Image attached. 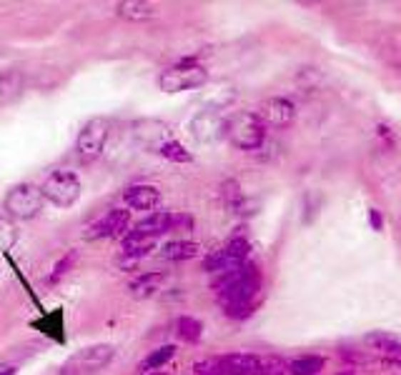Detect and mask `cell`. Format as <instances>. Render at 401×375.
Here are the masks:
<instances>
[{"instance_id":"6da1fadb","label":"cell","mask_w":401,"mask_h":375,"mask_svg":"<svg viewBox=\"0 0 401 375\" xmlns=\"http://www.w3.org/2000/svg\"><path fill=\"white\" fill-rule=\"evenodd\" d=\"M213 290L218 295L221 308H233V305L256 303V295L261 290V273L256 265L246 263L236 270L221 273L213 280Z\"/></svg>"},{"instance_id":"7a4b0ae2","label":"cell","mask_w":401,"mask_h":375,"mask_svg":"<svg viewBox=\"0 0 401 375\" xmlns=\"http://www.w3.org/2000/svg\"><path fill=\"white\" fill-rule=\"evenodd\" d=\"M223 135L228 138L233 148L238 150H258L266 143V125L258 118V113H231L223 125Z\"/></svg>"},{"instance_id":"3957f363","label":"cell","mask_w":401,"mask_h":375,"mask_svg":"<svg viewBox=\"0 0 401 375\" xmlns=\"http://www.w3.org/2000/svg\"><path fill=\"white\" fill-rule=\"evenodd\" d=\"M208 81V73L203 66L196 63V58H183L181 63H176L173 68L161 73L158 86L166 93H183V91H193L200 88Z\"/></svg>"},{"instance_id":"277c9868","label":"cell","mask_w":401,"mask_h":375,"mask_svg":"<svg viewBox=\"0 0 401 375\" xmlns=\"http://www.w3.org/2000/svg\"><path fill=\"white\" fill-rule=\"evenodd\" d=\"M81 178L71 170H53L41 185L43 198L51 200L58 208H71L81 198Z\"/></svg>"},{"instance_id":"5b68a950","label":"cell","mask_w":401,"mask_h":375,"mask_svg":"<svg viewBox=\"0 0 401 375\" xmlns=\"http://www.w3.org/2000/svg\"><path fill=\"white\" fill-rule=\"evenodd\" d=\"M108 120L106 118H93L83 125V130L78 133L76 140V155L81 158L83 163H93L103 155L106 140H108Z\"/></svg>"},{"instance_id":"8992f818","label":"cell","mask_w":401,"mask_h":375,"mask_svg":"<svg viewBox=\"0 0 401 375\" xmlns=\"http://www.w3.org/2000/svg\"><path fill=\"white\" fill-rule=\"evenodd\" d=\"M113 360V348L111 345H91L83 348L78 353H73L71 358L63 363L61 375H88L96 370L106 368Z\"/></svg>"},{"instance_id":"52a82bcc","label":"cell","mask_w":401,"mask_h":375,"mask_svg":"<svg viewBox=\"0 0 401 375\" xmlns=\"http://www.w3.org/2000/svg\"><path fill=\"white\" fill-rule=\"evenodd\" d=\"M248 250H251L248 240L233 238L231 243H226L223 248H218V250H213L211 255H206V260H203V270L221 275V273H228V270L241 268V265H246V260H248Z\"/></svg>"},{"instance_id":"ba28073f","label":"cell","mask_w":401,"mask_h":375,"mask_svg":"<svg viewBox=\"0 0 401 375\" xmlns=\"http://www.w3.org/2000/svg\"><path fill=\"white\" fill-rule=\"evenodd\" d=\"M43 200L46 198H43L41 188L31 185V183H21V185H16L11 193L6 195V210L11 215H16V218L28 220L41 213Z\"/></svg>"},{"instance_id":"9c48e42d","label":"cell","mask_w":401,"mask_h":375,"mask_svg":"<svg viewBox=\"0 0 401 375\" xmlns=\"http://www.w3.org/2000/svg\"><path fill=\"white\" fill-rule=\"evenodd\" d=\"M258 118L266 128H288L296 118V106L288 98H268L258 108Z\"/></svg>"},{"instance_id":"30bf717a","label":"cell","mask_w":401,"mask_h":375,"mask_svg":"<svg viewBox=\"0 0 401 375\" xmlns=\"http://www.w3.org/2000/svg\"><path fill=\"white\" fill-rule=\"evenodd\" d=\"M131 225V210H123V208H113L108 210V213L103 215L101 220H96V223L91 225V238H121V235H128L126 230H128Z\"/></svg>"},{"instance_id":"8fae6325","label":"cell","mask_w":401,"mask_h":375,"mask_svg":"<svg viewBox=\"0 0 401 375\" xmlns=\"http://www.w3.org/2000/svg\"><path fill=\"white\" fill-rule=\"evenodd\" d=\"M123 200L131 210H153L161 205V190L156 185H146V183H141V185L126 188Z\"/></svg>"},{"instance_id":"7c38bea8","label":"cell","mask_w":401,"mask_h":375,"mask_svg":"<svg viewBox=\"0 0 401 375\" xmlns=\"http://www.w3.org/2000/svg\"><path fill=\"white\" fill-rule=\"evenodd\" d=\"M223 375H261V358L251 353H228L221 355Z\"/></svg>"},{"instance_id":"4fadbf2b","label":"cell","mask_w":401,"mask_h":375,"mask_svg":"<svg viewBox=\"0 0 401 375\" xmlns=\"http://www.w3.org/2000/svg\"><path fill=\"white\" fill-rule=\"evenodd\" d=\"M223 125H226V118H221L213 111H203V113H198L193 120V135L198 138L200 143H211V140H216L218 135H223Z\"/></svg>"},{"instance_id":"5bb4252c","label":"cell","mask_w":401,"mask_h":375,"mask_svg":"<svg viewBox=\"0 0 401 375\" xmlns=\"http://www.w3.org/2000/svg\"><path fill=\"white\" fill-rule=\"evenodd\" d=\"M171 230H173V213H166V210H156L133 225V233L146 235V238H158Z\"/></svg>"},{"instance_id":"9a60e30c","label":"cell","mask_w":401,"mask_h":375,"mask_svg":"<svg viewBox=\"0 0 401 375\" xmlns=\"http://www.w3.org/2000/svg\"><path fill=\"white\" fill-rule=\"evenodd\" d=\"M156 245V238H146V235H138L131 230L123 240H121V253H123L126 260H138L143 255H148Z\"/></svg>"},{"instance_id":"2e32d148","label":"cell","mask_w":401,"mask_h":375,"mask_svg":"<svg viewBox=\"0 0 401 375\" xmlns=\"http://www.w3.org/2000/svg\"><path fill=\"white\" fill-rule=\"evenodd\" d=\"M366 345L376 353L396 355L401 353V335L389 333V330H374V333L366 335Z\"/></svg>"},{"instance_id":"e0dca14e","label":"cell","mask_w":401,"mask_h":375,"mask_svg":"<svg viewBox=\"0 0 401 375\" xmlns=\"http://www.w3.org/2000/svg\"><path fill=\"white\" fill-rule=\"evenodd\" d=\"M163 283H166V273H161V270H151V273L138 275V278L131 283V293H133L136 298H148V295H153L156 290H161Z\"/></svg>"},{"instance_id":"ac0fdd59","label":"cell","mask_w":401,"mask_h":375,"mask_svg":"<svg viewBox=\"0 0 401 375\" xmlns=\"http://www.w3.org/2000/svg\"><path fill=\"white\" fill-rule=\"evenodd\" d=\"M116 11H118L121 18H126V21H133V23L151 21V18L156 16V6H153V3H138V0L118 3V6H116Z\"/></svg>"},{"instance_id":"d6986e66","label":"cell","mask_w":401,"mask_h":375,"mask_svg":"<svg viewBox=\"0 0 401 375\" xmlns=\"http://www.w3.org/2000/svg\"><path fill=\"white\" fill-rule=\"evenodd\" d=\"M161 255L166 260H173V263H181V260H191L198 255V245L193 240H171L161 248Z\"/></svg>"},{"instance_id":"ffe728a7","label":"cell","mask_w":401,"mask_h":375,"mask_svg":"<svg viewBox=\"0 0 401 375\" xmlns=\"http://www.w3.org/2000/svg\"><path fill=\"white\" fill-rule=\"evenodd\" d=\"M324 365L326 360L321 355H301L288 363V375H319Z\"/></svg>"},{"instance_id":"44dd1931","label":"cell","mask_w":401,"mask_h":375,"mask_svg":"<svg viewBox=\"0 0 401 375\" xmlns=\"http://www.w3.org/2000/svg\"><path fill=\"white\" fill-rule=\"evenodd\" d=\"M176 355V345H161V348L151 350L148 355H146L143 360L138 363V370L141 373H151V370H161L166 363H168L171 358Z\"/></svg>"},{"instance_id":"7402d4cb","label":"cell","mask_w":401,"mask_h":375,"mask_svg":"<svg viewBox=\"0 0 401 375\" xmlns=\"http://www.w3.org/2000/svg\"><path fill=\"white\" fill-rule=\"evenodd\" d=\"M221 200L231 213H243V205H246V195H243L241 185L236 180H226L221 185Z\"/></svg>"},{"instance_id":"603a6c76","label":"cell","mask_w":401,"mask_h":375,"mask_svg":"<svg viewBox=\"0 0 401 375\" xmlns=\"http://www.w3.org/2000/svg\"><path fill=\"white\" fill-rule=\"evenodd\" d=\"M176 328H178V338L186 340V343H198L200 335H203V325L196 318H191V315H181Z\"/></svg>"},{"instance_id":"cb8c5ba5","label":"cell","mask_w":401,"mask_h":375,"mask_svg":"<svg viewBox=\"0 0 401 375\" xmlns=\"http://www.w3.org/2000/svg\"><path fill=\"white\" fill-rule=\"evenodd\" d=\"M158 153L171 163H191V160H193V155H191V153L186 150L178 140H163L158 145Z\"/></svg>"},{"instance_id":"d4e9b609","label":"cell","mask_w":401,"mask_h":375,"mask_svg":"<svg viewBox=\"0 0 401 375\" xmlns=\"http://www.w3.org/2000/svg\"><path fill=\"white\" fill-rule=\"evenodd\" d=\"M23 88V76L16 71L6 73V76H0V101H11L21 93Z\"/></svg>"},{"instance_id":"484cf974","label":"cell","mask_w":401,"mask_h":375,"mask_svg":"<svg viewBox=\"0 0 401 375\" xmlns=\"http://www.w3.org/2000/svg\"><path fill=\"white\" fill-rule=\"evenodd\" d=\"M18 243V228L11 218L0 215V253H8Z\"/></svg>"},{"instance_id":"4316f807","label":"cell","mask_w":401,"mask_h":375,"mask_svg":"<svg viewBox=\"0 0 401 375\" xmlns=\"http://www.w3.org/2000/svg\"><path fill=\"white\" fill-rule=\"evenodd\" d=\"M288 363H283L278 355H266L261 358V375H286Z\"/></svg>"},{"instance_id":"83f0119b","label":"cell","mask_w":401,"mask_h":375,"mask_svg":"<svg viewBox=\"0 0 401 375\" xmlns=\"http://www.w3.org/2000/svg\"><path fill=\"white\" fill-rule=\"evenodd\" d=\"M76 258H78V253H76V250H68V253L63 255V258L58 260L56 265H53V273H51V283H58V280H61L63 275H66L68 270H71L73 265H76Z\"/></svg>"},{"instance_id":"f1b7e54d","label":"cell","mask_w":401,"mask_h":375,"mask_svg":"<svg viewBox=\"0 0 401 375\" xmlns=\"http://www.w3.org/2000/svg\"><path fill=\"white\" fill-rule=\"evenodd\" d=\"M193 373L196 375H223L221 368V358H203L193 365Z\"/></svg>"},{"instance_id":"f546056e","label":"cell","mask_w":401,"mask_h":375,"mask_svg":"<svg viewBox=\"0 0 401 375\" xmlns=\"http://www.w3.org/2000/svg\"><path fill=\"white\" fill-rule=\"evenodd\" d=\"M369 223H371V228H374V230H381V228H384V218H381V213H379L376 208L369 210Z\"/></svg>"},{"instance_id":"4dcf8cb0","label":"cell","mask_w":401,"mask_h":375,"mask_svg":"<svg viewBox=\"0 0 401 375\" xmlns=\"http://www.w3.org/2000/svg\"><path fill=\"white\" fill-rule=\"evenodd\" d=\"M379 135H381V140H384L389 148H394V145H396V143H394V133H391L386 125H379Z\"/></svg>"},{"instance_id":"1f68e13d","label":"cell","mask_w":401,"mask_h":375,"mask_svg":"<svg viewBox=\"0 0 401 375\" xmlns=\"http://www.w3.org/2000/svg\"><path fill=\"white\" fill-rule=\"evenodd\" d=\"M0 375H16V370H13V368H3V370H0Z\"/></svg>"},{"instance_id":"d6a6232c","label":"cell","mask_w":401,"mask_h":375,"mask_svg":"<svg viewBox=\"0 0 401 375\" xmlns=\"http://www.w3.org/2000/svg\"><path fill=\"white\" fill-rule=\"evenodd\" d=\"M336 375H354V370H344V373H336Z\"/></svg>"},{"instance_id":"836d02e7","label":"cell","mask_w":401,"mask_h":375,"mask_svg":"<svg viewBox=\"0 0 401 375\" xmlns=\"http://www.w3.org/2000/svg\"><path fill=\"white\" fill-rule=\"evenodd\" d=\"M396 365H399V368H401V358H399V360H396Z\"/></svg>"},{"instance_id":"e575fe53","label":"cell","mask_w":401,"mask_h":375,"mask_svg":"<svg viewBox=\"0 0 401 375\" xmlns=\"http://www.w3.org/2000/svg\"><path fill=\"white\" fill-rule=\"evenodd\" d=\"M151 375H166V373H151Z\"/></svg>"},{"instance_id":"d590c367","label":"cell","mask_w":401,"mask_h":375,"mask_svg":"<svg viewBox=\"0 0 401 375\" xmlns=\"http://www.w3.org/2000/svg\"><path fill=\"white\" fill-rule=\"evenodd\" d=\"M0 53H3V51H0Z\"/></svg>"}]
</instances>
